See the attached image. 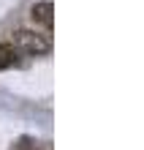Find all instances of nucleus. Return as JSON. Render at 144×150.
Wrapping results in <instances>:
<instances>
[{
    "instance_id": "7ed1b4c3",
    "label": "nucleus",
    "mask_w": 144,
    "mask_h": 150,
    "mask_svg": "<svg viewBox=\"0 0 144 150\" xmlns=\"http://www.w3.org/2000/svg\"><path fill=\"white\" fill-rule=\"evenodd\" d=\"M16 60H19V52H16L11 44H0V71L11 68Z\"/></svg>"
},
{
    "instance_id": "f257e3e1",
    "label": "nucleus",
    "mask_w": 144,
    "mask_h": 150,
    "mask_svg": "<svg viewBox=\"0 0 144 150\" xmlns=\"http://www.w3.org/2000/svg\"><path fill=\"white\" fill-rule=\"evenodd\" d=\"M11 47L19 52V55H30V57H41L52 49V41L49 36L44 33H35V30H16L11 36Z\"/></svg>"
},
{
    "instance_id": "f03ea898",
    "label": "nucleus",
    "mask_w": 144,
    "mask_h": 150,
    "mask_svg": "<svg viewBox=\"0 0 144 150\" xmlns=\"http://www.w3.org/2000/svg\"><path fill=\"white\" fill-rule=\"evenodd\" d=\"M30 19L35 25H41V28L52 30V25H55V6L49 3V0H41V3H35L30 8Z\"/></svg>"
}]
</instances>
